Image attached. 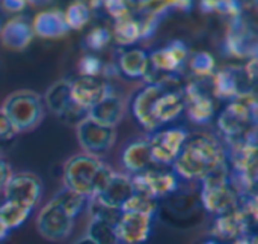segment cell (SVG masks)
Here are the masks:
<instances>
[{
	"mask_svg": "<svg viewBox=\"0 0 258 244\" xmlns=\"http://www.w3.org/2000/svg\"><path fill=\"white\" fill-rule=\"evenodd\" d=\"M118 69L122 75L128 78L145 77L150 71V57L148 53L141 48H132L122 51L118 59Z\"/></svg>",
	"mask_w": 258,
	"mask_h": 244,
	"instance_id": "24",
	"label": "cell"
},
{
	"mask_svg": "<svg viewBox=\"0 0 258 244\" xmlns=\"http://www.w3.org/2000/svg\"><path fill=\"white\" fill-rule=\"evenodd\" d=\"M110 92H113L110 83L98 77H79L76 80H71V97L74 103L85 109L86 112L94 107L97 103H100L103 98H106Z\"/></svg>",
	"mask_w": 258,
	"mask_h": 244,
	"instance_id": "13",
	"label": "cell"
},
{
	"mask_svg": "<svg viewBox=\"0 0 258 244\" xmlns=\"http://www.w3.org/2000/svg\"><path fill=\"white\" fill-rule=\"evenodd\" d=\"M257 65H258L257 56H254V57L248 59L246 65L243 66V72H245V77H246V80H248V82H255V78H257V68H258Z\"/></svg>",
	"mask_w": 258,
	"mask_h": 244,
	"instance_id": "39",
	"label": "cell"
},
{
	"mask_svg": "<svg viewBox=\"0 0 258 244\" xmlns=\"http://www.w3.org/2000/svg\"><path fill=\"white\" fill-rule=\"evenodd\" d=\"M112 41V33L109 29L106 27H94L92 30L88 32L86 38H85V44L89 50L92 51H100L104 47L109 45V42Z\"/></svg>",
	"mask_w": 258,
	"mask_h": 244,
	"instance_id": "33",
	"label": "cell"
},
{
	"mask_svg": "<svg viewBox=\"0 0 258 244\" xmlns=\"http://www.w3.org/2000/svg\"><path fill=\"white\" fill-rule=\"evenodd\" d=\"M86 237L91 238L95 244H119L115 234V226L101 220L91 219Z\"/></svg>",
	"mask_w": 258,
	"mask_h": 244,
	"instance_id": "30",
	"label": "cell"
},
{
	"mask_svg": "<svg viewBox=\"0 0 258 244\" xmlns=\"http://www.w3.org/2000/svg\"><path fill=\"white\" fill-rule=\"evenodd\" d=\"M63 17L70 30H80L89 23L91 9L88 8V3L76 2L67 8V11L63 12Z\"/></svg>",
	"mask_w": 258,
	"mask_h": 244,
	"instance_id": "29",
	"label": "cell"
},
{
	"mask_svg": "<svg viewBox=\"0 0 258 244\" xmlns=\"http://www.w3.org/2000/svg\"><path fill=\"white\" fill-rule=\"evenodd\" d=\"M255 223L237 207L225 214L216 216L212 223L210 234L213 240L218 241H234L243 235H249Z\"/></svg>",
	"mask_w": 258,
	"mask_h": 244,
	"instance_id": "12",
	"label": "cell"
},
{
	"mask_svg": "<svg viewBox=\"0 0 258 244\" xmlns=\"http://www.w3.org/2000/svg\"><path fill=\"white\" fill-rule=\"evenodd\" d=\"M200 183V204L207 213L221 216L237 208L240 195L231 183L228 160L219 165Z\"/></svg>",
	"mask_w": 258,
	"mask_h": 244,
	"instance_id": "4",
	"label": "cell"
},
{
	"mask_svg": "<svg viewBox=\"0 0 258 244\" xmlns=\"http://www.w3.org/2000/svg\"><path fill=\"white\" fill-rule=\"evenodd\" d=\"M189 66L192 69V72L197 75V77H201V78H207L213 74L215 71V66H216V62H215V57L207 53V51H200V53H195L190 60H189Z\"/></svg>",
	"mask_w": 258,
	"mask_h": 244,
	"instance_id": "32",
	"label": "cell"
},
{
	"mask_svg": "<svg viewBox=\"0 0 258 244\" xmlns=\"http://www.w3.org/2000/svg\"><path fill=\"white\" fill-rule=\"evenodd\" d=\"M159 211V201L145 195L133 193L121 207V213H139L154 217Z\"/></svg>",
	"mask_w": 258,
	"mask_h": 244,
	"instance_id": "28",
	"label": "cell"
},
{
	"mask_svg": "<svg viewBox=\"0 0 258 244\" xmlns=\"http://www.w3.org/2000/svg\"><path fill=\"white\" fill-rule=\"evenodd\" d=\"M189 133L183 128H166L156 131L150 139L151 158L154 165L171 166L180 155Z\"/></svg>",
	"mask_w": 258,
	"mask_h": 244,
	"instance_id": "11",
	"label": "cell"
},
{
	"mask_svg": "<svg viewBox=\"0 0 258 244\" xmlns=\"http://www.w3.org/2000/svg\"><path fill=\"white\" fill-rule=\"evenodd\" d=\"M148 57L151 68H154L157 72L171 75L186 63L189 57V48L181 39H174L166 47L148 54Z\"/></svg>",
	"mask_w": 258,
	"mask_h": 244,
	"instance_id": "15",
	"label": "cell"
},
{
	"mask_svg": "<svg viewBox=\"0 0 258 244\" xmlns=\"http://www.w3.org/2000/svg\"><path fill=\"white\" fill-rule=\"evenodd\" d=\"M103 62L95 54H85L79 60V71L82 77H98L101 75Z\"/></svg>",
	"mask_w": 258,
	"mask_h": 244,
	"instance_id": "34",
	"label": "cell"
},
{
	"mask_svg": "<svg viewBox=\"0 0 258 244\" xmlns=\"http://www.w3.org/2000/svg\"><path fill=\"white\" fill-rule=\"evenodd\" d=\"M231 27L225 36V50L236 57H254L257 56V44L252 32L246 26L243 15L231 20Z\"/></svg>",
	"mask_w": 258,
	"mask_h": 244,
	"instance_id": "17",
	"label": "cell"
},
{
	"mask_svg": "<svg viewBox=\"0 0 258 244\" xmlns=\"http://www.w3.org/2000/svg\"><path fill=\"white\" fill-rule=\"evenodd\" d=\"M121 161H122L125 171H128L133 175L150 169V166L154 163L151 158V149H150L148 139H139V140L128 143L122 151Z\"/></svg>",
	"mask_w": 258,
	"mask_h": 244,
	"instance_id": "22",
	"label": "cell"
},
{
	"mask_svg": "<svg viewBox=\"0 0 258 244\" xmlns=\"http://www.w3.org/2000/svg\"><path fill=\"white\" fill-rule=\"evenodd\" d=\"M42 103L48 107V110L53 115L67 122L74 121L76 125L88 115L85 109L79 107L74 103L71 97V80L68 78H60L54 82L51 86H48V89L44 94Z\"/></svg>",
	"mask_w": 258,
	"mask_h": 244,
	"instance_id": "8",
	"label": "cell"
},
{
	"mask_svg": "<svg viewBox=\"0 0 258 244\" xmlns=\"http://www.w3.org/2000/svg\"><path fill=\"white\" fill-rule=\"evenodd\" d=\"M2 195L3 201L14 202L33 211L42 196V181L32 172L12 174L5 184Z\"/></svg>",
	"mask_w": 258,
	"mask_h": 244,
	"instance_id": "7",
	"label": "cell"
},
{
	"mask_svg": "<svg viewBox=\"0 0 258 244\" xmlns=\"http://www.w3.org/2000/svg\"><path fill=\"white\" fill-rule=\"evenodd\" d=\"M2 5H3V8H5L6 11L18 12V11L24 9L27 3L23 2V0H5V2H2Z\"/></svg>",
	"mask_w": 258,
	"mask_h": 244,
	"instance_id": "40",
	"label": "cell"
},
{
	"mask_svg": "<svg viewBox=\"0 0 258 244\" xmlns=\"http://www.w3.org/2000/svg\"><path fill=\"white\" fill-rule=\"evenodd\" d=\"M18 134H20L18 130L14 127V124L9 121V118L0 109V149L6 148L9 143H12Z\"/></svg>",
	"mask_w": 258,
	"mask_h": 244,
	"instance_id": "35",
	"label": "cell"
},
{
	"mask_svg": "<svg viewBox=\"0 0 258 244\" xmlns=\"http://www.w3.org/2000/svg\"><path fill=\"white\" fill-rule=\"evenodd\" d=\"M53 201L57 202L73 219H76L88 204V198H85V196H82V195H79V193H76L67 187L59 190L53 196Z\"/></svg>",
	"mask_w": 258,
	"mask_h": 244,
	"instance_id": "27",
	"label": "cell"
},
{
	"mask_svg": "<svg viewBox=\"0 0 258 244\" xmlns=\"http://www.w3.org/2000/svg\"><path fill=\"white\" fill-rule=\"evenodd\" d=\"M32 30L45 39L60 38L70 32L62 11H44L38 14L32 23Z\"/></svg>",
	"mask_w": 258,
	"mask_h": 244,
	"instance_id": "23",
	"label": "cell"
},
{
	"mask_svg": "<svg viewBox=\"0 0 258 244\" xmlns=\"http://www.w3.org/2000/svg\"><path fill=\"white\" fill-rule=\"evenodd\" d=\"M184 110L197 124H209L215 115V104L209 94H206L197 82H189L183 86Z\"/></svg>",
	"mask_w": 258,
	"mask_h": 244,
	"instance_id": "16",
	"label": "cell"
},
{
	"mask_svg": "<svg viewBox=\"0 0 258 244\" xmlns=\"http://www.w3.org/2000/svg\"><path fill=\"white\" fill-rule=\"evenodd\" d=\"M73 244H95V243H94L91 238H88V237L85 235V237H80V238H77V240H76V241H74Z\"/></svg>",
	"mask_w": 258,
	"mask_h": 244,
	"instance_id": "43",
	"label": "cell"
},
{
	"mask_svg": "<svg viewBox=\"0 0 258 244\" xmlns=\"http://www.w3.org/2000/svg\"><path fill=\"white\" fill-rule=\"evenodd\" d=\"M201 244H224L221 243V241H218V240H207V241H204V243Z\"/></svg>",
	"mask_w": 258,
	"mask_h": 244,
	"instance_id": "45",
	"label": "cell"
},
{
	"mask_svg": "<svg viewBox=\"0 0 258 244\" xmlns=\"http://www.w3.org/2000/svg\"><path fill=\"white\" fill-rule=\"evenodd\" d=\"M133 193H135V190H133L132 178L128 175L113 172V175L110 177L107 184L103 187V190L98 195L92 196V198H95L97 201H100L101 204H104V205H107L110 208L121 210L124 202Z\"/></svg>",
	"mask_w": 258,
	"mask_h": 244,
	"instance_id": "18",
	"label": "cell"
},
{
	"mask_svg": "<svg viewBox=\"0 0 258 244\" xmlns=\"http://www.w3.org/2000/svg\"><path fill=\"white\" fill-rule=\"evenodd\" d=\"M33 35L32 24L24 17H15L6 21V24L2 27L0 39L3 47L20 51L32 42Z\"/></svg>",
	"mask_w": 258,
	"mask_h": 244,
	"instance_id": "20",
	"label": "cell"
},
{
	"mask_svg": "<svg viewBox=\"0 0 258 244\" xmlns=\"http://www.w3.org/2000/svg\"><path fill=\"white\" fill-rule=\"evenodd\" d=\"M139 21V30H141V39L150 38L156 33L159 23H160V17H154V15H147V14H141V18H138Z\"/></svg>",
	"mask_w": 258,
	"mask_h": 244,
	"instance_id": "37",
	"label": "cell"
},
{
	"mask_svg": "<svg viewBox=\"0 0 258 244\" xmlns=\"http://www.w3.org/2000/svg\"><path fill=\"white\" fill-rule=\"evenodd\" d=\"M18 133L35 130L44 119V103L39 94L30 89H20L9 94L2 107Z\"/></svg>",
	"mask_w": 258,
	"mask_h": 244,
	"instance_id": "5",
	"label": "cell"
},
{
	"mask_svg": "<svg viewBox=\"0 0 258 244\" xmlns=\"http://www.w3.org/2000/svg\"><path fill=\"white\" fill-rule=\"evenodd\" d=\"M113 172L110 166L97 157L76 154L63 165V184L67 189L89 199L103 190Z\"/></svg>",
	"mask_w": 258,
	"mask_h": 244,
	"instance_id": "2",
	"label": "cell"
},
{
	"mask_svg": "<svg viewBox=\"0 0 258 244\" xmlns=\"http://www.w3.org/2000/svg\"><path fill=\"white\" fill-rule=\"evenodd\" d=\"M110 33L119 45H133L141 39L139 21L133 14L118 18L113 21V30Z\"/></svg>",
	"mask_w": 258,
	"mask_h": 244,
	"instance_id": "25",
	"label": "cell"
},
{
	"mask_svg": "<svg viewBox=\"0 0 258 244\" xmlns=\"http://www.w3.org/2000/svg\"><path fill=\"white\" fill-rule=\"evenodd\" d=\"M151 216L139 213H121L115 225V234L118 243L122 244H142L150 238L153 229Z\"/></svg>",
	"mask_w": 258,
	"mask_h": 244,
	"instance_id": "14",
	"label": "cell"
},
{
	"mask_svg": "<svg viewBox=\"0 0 258 244\" xmlns=\"http://www.w3.org/2000/svg\"><path fill=\"white\" fill-rule=\"evenodd\" d=\"M14 172H12V168H11V165L0 155V193H2V190H3V187H5V184L8 183V180L11 178V175H12Z\"/></svg>",
	"mask_w": 258,
	"mask_h": 244,
	"instance_id": "38",
	"label": "cell"
},
{
	"mask_svg": "<svg viewBox=\"0 0 258 244\" xmlns=\"http://www.w3.org/2000/svg\"><path fill=\"white\" fill-rule=\"evenodd\" d=\"M258 103L254 91H245L233 98L218 116V130L227 143L243 139L257 127Z\"/></svg>",
	"mask_w": 258,
	"mask_h": 244,
	"instance_id": "3",
	"label": "cell"
},
{
	"mask_svg": "<svg viewBox=\"0 0 258 244\" xmlns=\"http://www.w3.org/2000/svg\"><path fill=\"white\" fill-rule=\"evenodd\" d=\"M171 8L181 9V11H190L192 9V2H171Z\"/></svg>",
	"mask_w": 258,
	"mask_h": 244,
	"instance_id": "42",
	"label": "cell"
},
{
	"mask_svg": "<svg viewBox=\"0 0 258 244\" xmlns=\"http://www.w3.org/2000/svg\"><path fill=\"white\" fill-rule=\"evenodd\" d=\"M8 234H9V231H8V229L2 225V222H0V241L5 240V238L8 237Z\"/></svg>",
	"mask_w": 258,
	"mask_h": 244,
	"instance_id": "44",
	"label": "cell"
},
{
	"mask_svg": "<svg viewBox=\"0 0 258 244\" xmlns=\"http://www.w3.org/2000/svg\"><path fill=\"white\" fill-rule=\"evenodd\" d=\"M86 205H88L92 220H101V222H106V223H110L115 226L118 219L121 217V210L110 208V207L101 204L100 201H97L95 198H89Z\"/></svg>",
	"mask_w": 258,
	"mask_h": 244,
	"instance_id": "31",
	"label": "cell"
},
{
	"mask_svg": "<svg viewBox=\"0 0 258 244\" xmlns=\"http://www.w3.org/2000/svg\"><path fill=\"white\" fill-rule=\"evenodd\" d=\"M103 5H104V8L107 9V12L115 20L133 14V8L130 6L132 3H128V2H122V0H107V2H103Z\"/></svg>",
	"mask_w": 258,
	"mask_h": 244,
	"instance_id": "36",
	"label": "cell"
},
{
	"mask_svg": "<svg viewBox=\"0 0 258 244\" xmlns=\"http://www.w3.org/2000/svg\"><path fill=\"white\" fill-rule=\"evenodd\" d=\"M231 244H257V237L255 235H243L237 240H234Z\"/></svg>",
	"mask_w": 258,
	"mask_h": 244,
	"instance_id": "41",
	"label": "cell"
},
{
	"mask_svg": "<svg viewBox=\"0 0 258 244\" xmlns=\"http://www.w3.org/2000/svg\"><path fill=\"white\" fill-rule=\"evenodd\" d=\"M2 27H3V24H2V21H0V32H2Z\"/></svg>",
	"mask_w": 258,
	"mask_h": 244,
	"instance_id": "46",
	"label": "cell"
},
{
	"mask_svg": "<svg viewBox=\"0 0 258 244\" xmlns=\"http://www.w3.org/2000/svg\"><path fill=\"white\" fill-rule=\"evenodd\" d=\"M130 178L135 193L145 195L156 201L165 199L178 192L180 189V178L169 171L147 169Z\"/></svg>",
	"mask_w": 258,
	"mask_h": 244,
	"instance_id": "9",
	"label": "cell"
},
{
	"mask_svg": "<svg viewBox=\"0 0 258 244\" xmlns=\"http://www.w3.org/2000/svg\"><path fill=\"white\" fill-rule=\"evenodd\" d=\"M30 214L32 211L21 205H17L9 201L0 202V222L8 231L20 228L30 217Z\"/></svg>",
	"mask_w": 258,
	"mask_h": 244,
	"instance_id": "26",
	"label": "cell"
},
{
	"mask_svg": "<svg viewBox=\"0 0 258 244\" xmlns=\"http://www.w3.org/2000/svg\"><path fill=\"white\" fill-rule=\"evenodd\" d=\"M124 101L122 98L113 91L110 92L106 98H103L100 103H97L94 107L88 110V118L92 119L94 122L115 128L124 118Z\"/></svg>",
	"mask_w": 258,
	"mask_h": 244,
	"instance_id": "19",
	"label": "cell"
},
{
	"mask_svg": "<svg viewBox=\"0 0 258 244\" xmlns=\"http://www.w3.org/2000/svg\"><path fill=\"white\" fill-rule=\"evenodd\" d=\"M76 134L83 154L92 155L100 158V155L107 154L115 142H116V130L110 127L100 125L89 119L88 116L83 118L76 125Z\"/></svg>",
	"mask_w": 258,
	"mask_h": 244,
	"instance_id": "6",
	"label": "cell"
},
{
	"mask_svg": "<svg viewBox=\"0 0 258 244\" xmlns=\"http://www.w3.org/2000/svg\"><path fill=\"white\" fill-rule=\"evenodd\" d=\"M227 161L222 143L209 133H194L174 161V174L186 181H203L219 165Z\"/></svg>",
	"mask_w": 258,
	"mask_h": 244,
	"instance_id": "1",
	"label": "cell"
},
{
	"mask_svg": "<svg viewBox=\"0 0 258 244\" xmlns=\"http://www.w3.org/2000/svg\"><path fill=\"white\" fill-rule=\"evenodd\" d=\"M74 220L57 202L53 199L45 204L36 216V229L48 241H63L67 240L73 229Z\"/></svg>",
	"mask_w": 258,
	"mask_h": 244,
	"instance_id": "10",
	"label": "cell"
},
{
	"mask_svg": "<svg viewBox=\"0 0 258 244\" xmlns=\"http://www.w3.org/2000/svg\"><path fill=\"white\" fill-rule=\"evenodd\" d=\"M243 82H246L243 68L227 66L213 75V94L219 98L233 100L242 92H245Z\"/></svg>",
	"mask_w": 258,
	"mask_h": 244,
	"instance_id": "21",
	"label": "cell"
}]
</instances>
